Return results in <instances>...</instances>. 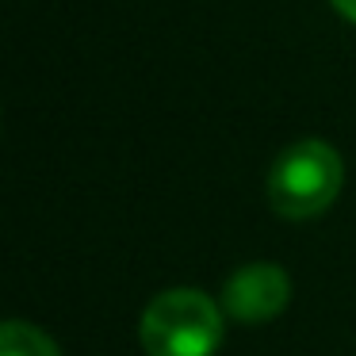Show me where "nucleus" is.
I'll return each instance as SVG.
<instances>
[{"instance_id": "20e7f679", "label": "nucleus", "mask_w": 356, "mask_h": 356, "mask_svg": "<svg viewBox=\"0 0 356 356\" xmlns=\"http://www.w3.org/2000/svg\"><path fill=\"white\" fill-rule=\"evenodd\" d=\"M0 356H62V353L39 325L0 322Z\"/></svg>"}, {"instance_id": "f257e3e1", "label": "nucleus", "mask_w": 356, "mask_h": 356, "mask_svg": "<svg viewBox=\"0 0 356 356\" xmlns=\"http://www.w3.org/2000/svg\"><path fill=\"white\" fill-rule=\"evenodd\" d=\"M341 184H345V165L341 154L330 142L302 138L295 146H287L276 157L268 172V203L276 215L302 222L314 218L337 200Z\"/></svg>"}, {"instance_id": "39448f33", "label": "nucleus", "mask_w": 356, "mask_h": 356, "mask_svg": "<svg viewBox=\"0 0 356 356\" xmlns=\"http://www.w3.org/2000/svg\"><path fill=\"white\" fill-rule=\"evenodd\" d=\"M330 4H333V8H337L341 16L348 19V24H356V0H330Z\"/></svg>"}, {"instance_id": "f03ea898", "label": "nucleus", "mask_w": 356, "mask_h": 356, "mask_svg": "<svg viewBox=\"0 0 356 356\" xmlns=\"http://www.w3.org/2000/svg\"><path fill=\"white\" fill-rule=\"evenodd\" d=\"M149 356H215L222 345V310L195 287L161 291L138 325Z\"/></svg>"}, {"instance_id": "7ed1b4c3", "label": "nucleus", "mask_w": 356, "mask_h": 356, "mask_svg": "<svg viewBox=\"0 0 356 356\" xmlns=\"http://www.w3.org/2000/svg\"><path fill=\"white\" fill-rule=\"evenodd\" d=\"M291 299V280L280 264H245L222 287V307L234 322H272Z\"/></svg>"}]
</instances>
